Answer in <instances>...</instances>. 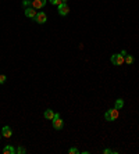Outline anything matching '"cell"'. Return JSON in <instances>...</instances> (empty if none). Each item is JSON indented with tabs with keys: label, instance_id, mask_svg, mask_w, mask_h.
Instances as JSON below:
<instances>
[{
	"label": "cell",
	"instance_id": "obj_20",
	"mask_svg": "<svg viewBox=\"0 0 139 154\" xmlns=\"http://www.w3.org/2000/svg\"><path fill=\"white\" fill-rule=\"evenodd\" d=\"M0 138H1V135H0Z\"/></svg>",
	"mask_w": 139,
	"mask_h": 154
},
{
	"label": "cell",
	"instance_id": "obj_16",
	"mask_svg": "<svg viewBox=\"0 0 139 154\" xmlns=\"http://www.w3.org/2000/svg\"><path fill=\"white\" fill-rule=\"evenodd\" d=\"M25 151H27V150H25V147H22V146H20L18 149H17V153H18V154H24Z\"/></svg>",
	"mask_w": 139,
	"mask_h": 154
},
{
	"label": "cell",
	"instance_id": "obj_13",
	"mask_svg": "<svg viewBox=\"0 0 139 154\" xmlns=\"http://www.w3.org/2000/svg\"><path fill=\"white\" fill-rule=\"evenodd\" d=\"M68 153L70 154H79V150H78L76 147H71V149H68Z\"/></svg>",
	"mask_w": 139,
	"mask_h": 154
},
{
	"label": "cell",
	"instance_id": "obj_2",
	"mask_svg": "<svg viewBox=\"0 0 139 154\" xmlns=\"http://www.w3.org/2000/svg\"><path fill=\"white\" fill-rule=\"evenodd\" d=\"M118 115H120V112H118L117 108H111V110H107L104 112V118L107 121H114V119L118 118Z\"/></svg>",
	"mask_w": 139,
	"mask_h": 154
},
{
	"label": "cell",
	"instance_id": "obj_14",
	"mask_svg": "<svg viewBox=\"0 0 139 154\" xmlns=\"http://www.w3.org/2000/svg\"><path fill=\"white\" fill-rule=\"evenodd\" d=\"M50 1V4H53V6H60V4H63L61 0H49Z\"/></svg>",
	"mask_w": 139,
	"mask_h": 154
},
{
	"label": "cell",
	"instance_id": "obj_19",
	"mask_svg": "<svg viewBox=\"0 0 139 154\" xmlns=\"http://www.w3.org/2000/svg\"><path fill=\"white\" fill-rule=\"evenodd\" d=\"M61 1H63V3H67V0H61Z\"/></svg>",
	"mask_w": 139,
	"mask_h": 154
},
{
	"label": "cell",
	"instance_id": "obj_5",
	"mask_svg": "<svg viewBox=\"0 0 139 154\" xmlns=\"http://www.w3.org/2000/svg\"><path fill=\"white\" fill-rule=\"evenodd\" d=\"M57 11H58V14L61 15V17H65V15L70 13V7L67 3H63L60 6H57Z\"/></svg>",
	"mask_w": 139,
	"mask_h": 154
},
{
	"label": "cell",
	"instance_id": "obj_11",
	"mask_svg": "<svg viewBox=\"0 0 139 154\" xmlns=\"http://www.w3.org/2000/svg\"><path fill=\"white\" fill-rule=\"evenodd\" d=\"M122 107H124V100H122V99H117V100H116V104H114V108L121 110Z\"/></svg>",
	"mask_w": 139,
	"mask_h": 154
},
{
	"label": "cell",
	"instance_id": "obj_10",
	"mask_svg": "<svg viewBox=\"0 0 139 154\" xmlns=\"http://www.w3.org/2000/svg\"><path fill=\"white\" fill-rule=\"evenodd\" d=\"M14 153H17V150H15L11 144H7V146L3 149V154H14Z\"/></svg>",
	"mask_w": 139,
	"mask_h": 154
},
{
	"label": "cell",
	"instance_id": "obj_6",
	"mask_svg": "<svg viewBox=\"0 0 139 154\" xmlns=\"http://www.w3.org/2000/svg\"><path fill=\"white\" fill-rule=\"evenodd\" d=\"M47 0H32V7L35 10H39V8H43L46 6Z\"/></svg>",
	"mask_w": 139,
	"mask_h": 154
},
{
	"label": "cell",
	"instance_id": "obj_8",
	"mask_svg": "<svg viewBox=\"0 0 139 154\" xmlns=\"http://www.w3.org/2000/svg\"><path fill=\"white\" fill-rule=\"evenodd\" d=\"M36 14H38V13H36V10H35L34 7H27L25 8V15H27L28 18H32V20H34L35 17H36Z\"/></svg>",
	"mask_w": 139,
	"mask_h": 154
},
{
	"label": "cell",
	"instance_id": "obj_12",
	"mask_svg": "<svg viewBox=\"0 0 139 154\" xmlns=\"http://www.w3.org/2000/svg\"><path fill=\"white\" fill-rule=\"evenodd\" d=\"M125 63H127V64H132V63H133V57L127 54V56H125Z\"/></svg>",
	"mask_w": 139,
	"mask_h": 154
},
{
	"label": "cell",
	"instance_id": "obj_15",
	"mask_svg": "<svg viewBox=\"0 0 139 154\" xmlns=\"http://www.w3.org/2000/svg\"><path fill=\"white\" fill-rule=\"evenodd\" d=\"M22 6H24V7H29V6H32V1H31V0H24V1H22Z\"/></svg>",
	"mask_w": 139,
	"mask_h": 154
},
{
	"label": "cell",
	"instance_id": "obj_3",
	"mask_svg": "<svg viewBox=\"0 0 139 154\" xmlns=\"http://www.w3.org/2000/svg\"><path fill=\"white\" fill-rule=\"evenodd\" d=\"M111 64H114V65H122L125 63V57L120 53V54H113L110 58Z\"/></svg>",
	"mask_w": 139,
	"mask_h": 154
},
{
	"label": "cell",
	"instance_id": "obj_17",
	"mask_svg": "<svg viewBox=\"0 0 139 154\" xmlns=\"http://www.w3.org/2000/svg\"><path fill=\"white\" fill-rule=\"evenodd\" d=\"M6 79H7V77H6V75H0V84L3 85L4 82H6Z\"/></svg>",
	"mask_w": 139,
	"mask_h": 154
},
{
	"label": "cell",
	"instance_id": "obj_9",
	"mask_svg": "<svg viewBox=\"0 0 139 154\" xmlns=\"http://www.w3.org/2000/svg\"><path fill=\"white\" fill-rule=\"evenodd\" d=\"M43 117L46 119H49V121H52V119L54 118V111L53 110H50V108H47L46 111L43 112Z\"/></svg>",
	"mask_w": 139,
	"mask_h": 154
},
{
	"label": "cell",
	"instance_id": "obj_7",
	"mask_svg": "<svg viewBox=\"0 0 139 154\" xmlns=\"http://www.w3.org/2000/svg\"><path fill=\"white\" fill-rule=\"evenodd\" d=\"M11 135H13V131H11V128L10 126H3V129H1V136L3 138H6V139H8V138H11Z\"/></svg>",
	"mask_w": 139,
	"mask_h": 154
},
{
	"label": "cell",
	"instance_id": "obj_1",
	"mask_svg": "<svg viewBox=\"0 0 139 154\" xmlns=\"http://www.w3.org/2000/svg\"><path fill=\"white\" fill-rule=\"evenodd\" d=\"M52 122H53V128H54L56 131H60V129H63V126H64L61 115L58 112H54V118L52 119Z\"/></svg>",
	"mask_w": 139,
	"mask_h": 154
},
{
	"label": "cell",
	"instance_id": "obj_4",
	"mask_svg": "<svg viewBox=\"0 0 139 154\" xmlns=\"http://www.w3.org/2000/svg\"><path fill=\"white\" fill-rule=\"evenodd\" d=\"M35 22H38V24H45V22L47 21V14L45 13V11H39L38 14H36V17L34 18Z\"/></svg>",
	"mask_w": 139,
	"mask_h": 154
},
{
	"label": "cell",
	"instance_id": "obj_18",
	"mask_svg": "<svg viewBox=\"0 0 139 154\" xmlns=\"http://www.w3.org/2000/svg\"><path fill=\"white\" fill-rule=\"evenodd\" d=\"M103 153H104V154H113L114 151H113V150H110V149H104Z\"/></svg>",
	"mask_w": 139,
	"mask_h": 154
}]
</instances>
